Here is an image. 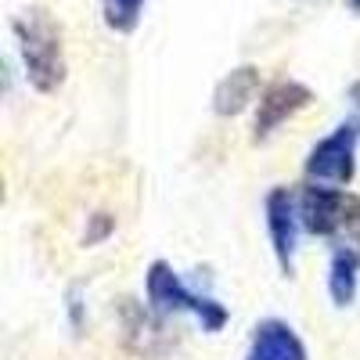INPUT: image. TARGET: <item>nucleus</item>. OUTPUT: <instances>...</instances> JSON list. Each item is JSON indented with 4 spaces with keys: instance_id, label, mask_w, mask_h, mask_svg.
Masks as SVG:
<instances>
[{
    "instance_id": "nucleus-6",
    "label": "nucleus",
    "mask_w": 360,
    "mask_h": 360,
    "mask_svg": "<svg viewBox=\"0 0 360 360\" xmlns=\"http://www.w3.org/2000/svg\"><path fill=\"white\" fill-rule=\"evenodd\" d=\"M349 217V191L335 184H317L307 180V188H299V220L303 231L314 238H342Z\"/></svg>"
},
{
    "instance_id": "nucleus-12",
    "label": "nucleus",
    "mask_w": 360,
    "mask_h": 360,
    "mask_svg": "<svg viewBox=\"0 0 360 360\" xmlns=\"http://www.w3.org/2000/svg\"><path fill=\"white\" fill-rule=\"evenodd\" d=\"M65 310H69V324H72V332H83L86 303H83V292H79V288H69V295H65Z\"/></svg>"
},
{
    "instance_id": "nucleus-7",
    "label": "nucleus",
    "mask_w": 360,
    "mask_h": 360,
    "mask_svg": "<svg viewBox=\"0 0 360 360\" xmlns=\"http://www.w3.org/2000/svg\"><path fill=\"white\" fill-rule=\"evenodd\" d=\"M242 360H310V349L303 342V335L281 317H263L252 335H249V349Z\"/></svg>"
},
{
    "instance_id": "nucleus-2",
    "label": "nucleus",
    "mask_w": 360,
    "mask_h": 360,
    "mask_svg": "<svg viewBox=\"0 0 360 360\" xmlns=\"http://www.w3.org/2000/svg\"><path fill=\"white\" fill-rule=\"evenodd\" d=\"M15 47L25 72V83L37 94H58L65 86L69 62H65V37L44 8H29L15 18Z\"/></svg>"
},
{
    "instance_id": "nucleus-5",
    "label": "nucleus",
    "mask_w": 360,
    "mask_h": 360,
    "mask_svg": "<svg viewBox=\"0 0 360 360\" xmlns=\"http://www.w3.org/2000/svg\"><path fill=\"white\" fill-rule=\"evenodd\" d=\"M310 105H314V90L299 79H278V83L263 86V94L256 101V115H252V141L256 144L270 141L288 119L307 112Z\"/></svg>"
},
{
    "instance_id": "nucleus-3",
    "label": "nucleus",
    "mask_w": 360,
    "mask_h": 360,
    "mask_svg": "<svg viewBox=\"0 0 360 360\" xmlns=\"http://www.w3.org/2000/svg\"><path fill=\"white\" fill-rule=\"evenodd\" d=\"M356 152H360V115L349 112L346 119H339L332 134H324L303 162L307 180L317 184H335V188H349L356 176Z\"/></svg>"
},
{
    "instance_id": "nucleus-13",
    "label": "nucleus",
    "mask_w": 360,
    "mask_h": 360,
    "mask_svg": "<svg viewBox=\"0 0 360 360\" xmlns=\"http://www.w3.org/2000/svg\"><path fill=\"white\" fill-rule=\"evenodd\" d=\"M346 242H353V245H360V198L356 195H349V217H346Z\"/></svg>"
},
{
    "instance_id": "nucleus-9",
    "label": "nucleus",
    "mask_w": 360,
    "mask_h": 360,
    "mask_svg": "<svg viewBox=\"0 0 360 360\" xmlns=\"http://www.w3.org/2000/svg\"><path fill=\"white\" fill-rule=\"evenodd\" d=\"M360 295V245L339 242L328 259V299L335 310H346Z\"/></svg>"
},
{
    "instance_id": "nucleus-15",
    "label": "nucleus",
    "mask_w": 360,
    "mask_h": 360,
    "mask_svg": "<svg viewBox=\"0 0 360 360\" xmlns=\"http://www.w3.org/2000/svg\"><path fill=\"white\" fill-rule=\"evenodd\" d=\"M346 8H349L353 15H360V0H346Z\"/></svg>"
},
{
    "instance_id": "nucleus-11",
    "label": "nucleus",
    "mask_w": 360,
    "mask_h": 360,
    "mask_svg": "<svg viewBox=\"0 0 360 360\" xmlns=\"http://www.w3.org/2000/svg\"><path fill=\"white\" fill-rule=\"evenodd\" d=\"M115 234V217L112 213H94L86 217V231H83V245H101L105 238Z\"/></svg>"
},
{
    "instance_id": "nucleus-4",
    "label": "nucleus",
    "mask_w": 360,
    "mask_h": 360,
    "mask_svg": "<svg viewBox=\"0 0 360 360\" xmlns=\"http://www.w3.org/2000/svg\"><path fill=\"white\" fill-rule=\"evenodd\" d=\"M263 220H266V238L281 274H295V252H299V234H303V220H299V191L278 184L263 198Z\"/></svg>"
},
{
    "instance_id": "nucleus-1",
    "label": "nucleus",
    "mask_w": 360,
    "mask_h": 360,
    "mask_svg": "<svg viewBox=\"0 0 360 360\" xmlns=\"http://www.w3.org/2000/svg\"><path fill=\"white\" fill-rule=\"evenodd\" d=\"M144 310L152 314L155 321H169V317L188 314V317H195L202 324V332H209V335L224 332L227 321H231V310L220 303V299L209 295V292L191 288L169 259H152L148 263V270H144Z\"/></svg>"
},
{
    "instance_id": "nucleus-8",
    "label": "nucleus",
    "mask_w": 360,
    "mask_h": 360,
    "mask_svg": "<svg viewBox=\"0 0 360 360\" xmlns=\"http://www.w3.org/2000/svg\"><path fill=\"white\" fill-rule=\"evenodd\" d=\"M259 94H263L259 69L256 65H238V69H231L217 83V90H213V112L220 119H234V115H242L245 108H256Z\"/></svg>"
},
{
    "instance_id": "nucleus-10",
    "label": "nucleus",
    "mask_w": 360,
    "mask_h": 360,
    "mask_svg": "<svg viewBox=\"0 0 360 360\" xmlns=\"http://www.w3.org/2000/svg\"><path fill=\"white\" fill-rule=\"evenodd\" d=\"M144 4L148 0H105V25L112 33H134L141 25V15H144Z\"/></svg>"
},
{
    "instance_id": "nucleus-14",
    "label": "nucleus",
    "mask_w": 360,
    "mask_h": 360,
    "mask_svg": "<svg viewBox=\"0 0 360 360\" xmlns=\"http://www.w3.org/2000/svg\"><path fill=\"white\" fill-rule=\"evenodd\" d=\"M346 101H349V112H356V115H360V79H353V83H349Z\"/></svg>"
}]
</instances>
